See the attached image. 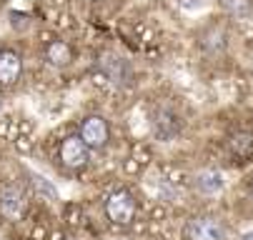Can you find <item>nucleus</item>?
<instances>
[{
  "mask_svg": "<svg viewBox=\"0 0 253 240\" xmlns=\"http://www.w3.org/2000/svg\"><path fill=\"white\" fill-rule=\"evenodd\" d=\"M223 185H226L223 173H221V170H213V168L201 170V173L193 178V188H196L201 195H218V193L223 190Z\"/></svg>",
  "mask_w": 253,
  "mask_h": 240,
  "instance_id": "8",
  "label": "nucleus"
},
{
  "mask_svg": "<svg viewBox=\"0 0 253 240\" xmlns=\"http://www.w3.org/2000/svg\"><path fill=\"white\" fill-rule=\"evenodd\" d=\"M226 45H228V35H226L221 28H208V30L203 33L201 48H203L206 53H221Z\"/></svg>",
  "mask_w": 253,
  "mask_h": 240,
  "instance_id": "11",
  "label": "nucleus"
},
{
  "mask_svg": "<svg viewBox=\"0 0 253 240\" xmlns=\"http://www.w3.org/2000/svg\"><path fill=\"white\" fill-rule=\"evenodd\" d=\"M226 8H228V13H231L233 18L246 20V18L253 15V0H228Z\"/></svg>",
  "mask_w": 253,
  "mask_h": 240,
  "instance_id": "14",
  "label": "nucleus"
},
{
  "mask_svg": "<svg viewBox=\"0 0 253 240\" xmlns=\"http://www.w3.org/2000/svg\"><path fill=\"white\" fill-rule=\"evenodd\" d=\"M0 213L10 220H18L25 213V195L18 185H8L0 190Z\"/></svg>",
  "mask_w": 253,
  "mask_h": 240,
  "instance_id": "7",
  "label": "nucleus"
},
{
  "mask_svg": "<svg viewBox=\"0 0 253 240\" xmlns=\"http://www.w3.org/2000/svg\"><path fill=\"white\" fill-rule=\"evenodd\" d=\"M251 195H253V183H251Z\"/></svg>",
  "mask_w": 253,
  "mask_h": 240,
  "instance_id": "17",
  "label": "nucleus"
},
{
  "mask_svg": "<svg viewBox=\"0 0 253 240\" xmlns=\"http://www.w3.org/2000/svg\"><path fill=\"white\" fill-rule=\"evenodd\" d=\"M228 230L215 218H193L183 228V240H226Z\"/></svg>",
  "mask_w": 253,
  "mask_h": 240,
  "instance_id": "2",
  "label": "nucleus"
},
{
  "mask_svg": "<svg viewBox=\"0 0 253 240\" xmlns=\"http://www.w3.org/2000/svg\"><path fill=\"white\" fill-rule=\"evenodd\" d=\"M0 108H3V100H0Z\"/></svg>",
  "mask_w": 253,
  "mask_h": 240,
  "instance_id": "18",
  "label": "nucleus"
},
{
  "mask_svg": "<svg viewBox=\"0 0 253 240\" xmlns=\"http://www.w3.org/2000/svg\"><path fill=\"white\" fill-rule=\"evenodd\" d=\"M105 213L113 223L128 225L135 218V198L128 190H116L111 198L105 200Z\"/></svg>",
  "mask_w": 253,
  "mask_h": 240,
  "instance_id": "3",
  "label": "nucleus"
},
{
  "mask_svg": "<svg viewBox=\"0 0 253 240\" xmlns=\"http://www.w3.org/2000/svg\"><path fill=\"white\" fill-rule=\"evenodd\" d=\"M95 83H111V85H130L133 80V68L128 60H123L116 53H100L98 55V73H95Z\"/></svg>",
  "mask_w": 253,
  "mask_h": 240,
  "instance_id": "1",
  "label": "nucleus"
},
{
  "mask_svg": "<svg viewBox=\"0 0 253 240\" xmlns=\"http://www.w3.org/2000/svg\"><path fill=\"white\" fill-rule=\"evenodd\" d=\"M23 73V58L15 50H0V83L13 85Z\"/></svg>",
  "mask_w": 253,
  "mask_h": 240,
  "instance_id": "9",
  "label": "nucleus"
},
{
  "mask_svg": "<svg viewBox=\"0 0 253 240\" xmlns=\"http://www.w3.org/2000/svg\"><path fill=\"white\" fill-rule=\"evenodd\" d=\"M161 198H166V200H173V198H175V190H173L168 183H163V185H161Z\"/></svg>",
  "mask_w": 253,
  "mask_h": 240,
  "instance_id": "15",
  "label": "nucleus"
},
{
  "mask_svg": "<svg viewBox=\"0 0 253 240\" xmlns=\"http://www.w3.org/2000/svg\"><path fill=\"white\" fill-rule=\"evenodd\" d=\"M81 138L85 140V145L90 150H103L108 145V140H111V128H108L105 118L100 115H88L83 123H81Z\"/></svg>",
  "mask_w": 253,
  "mask_h": 240,
  "instance_id": "4",
  "label": "nucleus"
},
{
  "mask_svg": "<svg viewBox=\"0 0 253 240\" xmlns=\"http://www.w3.org/2000/svg\"><path fill=\"white\" fill-rule=\"evenodd\" d=\"M238 240H253V230H248V233H243Z\"/></svg>",
  "mask_w": 253,
  "mask_h": 240,
  "instance_id": "16",
  "label": "nucleus"
},
{
  "mask_svg": "<svg viewBox=\"0 0 253 240\" xmlns=\"http://www.w3.org/2000/svg\"><path fill=\"white\" fill-rule=\"evenodd\" d=\"M45 60L55 68H65V65H70V60H73V50H70V45L63 43V40H53L45 48Z\"/></svg>",
  "mask_w": 253,
  "mask_h": 240,
  "instance_id": "10",
  "label": "nucleus"
},
{
  "mask_svg": "<svg viewBox=\"0 0 253 240\" xmlns=\"http://www.w3.org/2000/svg\"><path fill=\"white\" fill-rule=\"evenodd\" d=\"M228 145L238 158H251L253 155V135L251 133H233Z\"/></svg>",
  "mask_w": 253,
  "mask_h": 240,
  "instance_id": "13",
  "label": "nucleus"
},
{
  "mask_svg": "<svg viewBox=\"0 0 253 240\" xmlns=\"http://www.w3.org/2000/svg\"><path fill=\"white\" fill-rule=\"evenodd\" d=\"M28 178H30V185H33V190H35V195L38 198H43V200H58V188L48 180V178H43V175H38V173H28Z\"/></svg>",
  "mask_w": 253,
  "mask_h": 240,
  "instance_id": "12",
  "label": "nucleus"
},
{
  "mask_svg": "<svg viewBox=\"0 0 253 240\" xmlns=\"http://www.w3.org/2000/svg\"><path fill=\"white\" fill-rule=\"evenodd\" d=\"M90 158V148L85 145V140L81 135H68L60 143V160L68 168H83Z\"/></svg>",
  "mask_w": 253,
  "mask_h": 240,
  "instance_id": "5",
  "label": "nucleus"
},
{
  "mask_svg": "<svg viewBox=\"0 0 253 240\" xmlns=\"http://www.w3.org/2000/svg\"><path fill=\"white\" fill-rule=\"evenodd\" d=\"M151 128H153V135L158 140H173V138H178L180 135V120H178V115L173 113V110H158L156 115H153V120H151Z\"/></svg>",
  "mask_w": 253,
  "mask_h": 240,
  "instance_id": "6",
  "label": "nucleus"
}]
</instances>
